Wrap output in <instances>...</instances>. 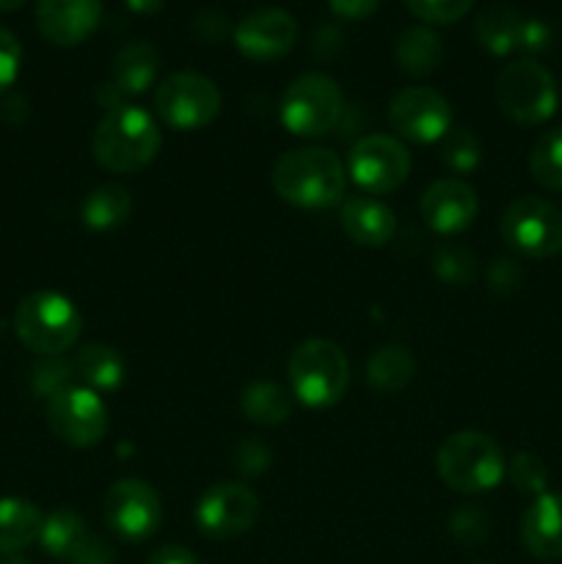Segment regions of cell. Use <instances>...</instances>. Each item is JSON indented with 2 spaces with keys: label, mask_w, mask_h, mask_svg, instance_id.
Masks as SVG:
<instances>
[{
  "label": "cell",
  "mask_w": 562,
  "mask_h": 564,
  "mask_svg": "<svg viewBox=\"0 0 562 564\" xmlns=\"http://www.w3.org/2000/svg\"><path fill=\"white\" fill-rule=\"evenodd\" d=\"M441 160L446 163V169L457 171V174H468L479 165L483 160V147H479V138L474 135L468 127H455L441 138Z\"/></svg>",
  "instance_id": "cell-30"
},
{
  "label": "cell",
  "mask_w": 562,
  "mask_h": 564,
  "mask_svg": "<svg viewBox=\"0 0 562 564\" xmlns=\"http://www.w3.org/2000/svg\"><path fill=\"white\" fill-rule=\"evenodd\" d=\"M102 516L110 532L127 543H143L163 523V505L158 490L136 477L119 479L108 488L102 501Z\"/></svg>",
  "instance_id": "cell-11"
},
{
  "label": "cell",
  "mask_w": 562,
  "mask_h": 564,
  "mask_svg": "<svg viewBox=\"0 0 562 564\" xmlns=\"http://www.w3.org/2000/svg\"><path fill=\"white\" fill-rule=\"evenodd\" d=\"M88 527L77 512L72 510H55L44 518L42 534H39V543H42L44 554L55 556V560H72V554L77 551V545L86 540Z\"/></svg>",
  "instance_id": "cell-28"
},
{
  "label": "cell",
  "mask_w": 562,
  "mask_h": 564,
  "mask_svg": "<svg viewBox=\"0 0 562 564\" xmlns=\"http://www.w3.org/2000/svg\"><path fill=\"white\" fill-rule=\"evenodd\" d=\"M132 213V198L130 191L116 182H105L97 185L86 198H83L80 218L88 229L94 231H110L119 229Z\"/></svg>",
  "instance_id": "cell-25"
},
{
  "label": "cell",
  "mask_w": 562,
  "mask_h": 564,
  "mask_svg": "<svg viewBox=\"0 0 562 564\" xmlns=\"http://www.w3.org/2000/svg\"><path fill=\"white\" fill-rule=\"evenodd\" d=\"M14 330L17 339L36 356H61L80 339L83 314L61 292L36 290L17 306Z\"/></svg>",
  "instance_id": "cell-4"
},
{
  "label": "cell",
  "mask_w": 562,
  "mask_h": 564,
  "mask_svg": "<svg viewBox=\"0 0 562 564\" xmlns=\"http://www.w3.org/2000/svg\"><path fill=\"white\" fill-rule=\"evenodd\" d=\"M160 69L158 50L149 42H127L125 47L116 53L114 64H110V80L102 83L99 88V99L116 108L125 97H136L143 94L154 83Z\"/></svg>",
  "instance_id": "cell-18"
},
{
  "label": "cell",
  "mask_w": 562,
  "mask_h": 564,
  "mask_svg": "<svg viewBox=\"0 0 562 564\" xmlns=\"http://www.w3.org/2000/svg\"><path fill=\"white\" fill-rule=\"evenodd\" d=\"M532 180L545 191H562V127L543 132L529 154Z\"/></svg>",
  "instance_id": "cell-29"
},
{
  "label": "cell",
  "mask_w": 562,
  "mask_h": 564,
  "mask_svg": "<svg viewBox=\"0 0 562 564\" xmlns=\"http://www.w3.org/2000/svg\"><path fill=\"white\" fill-rule=\"evenodd\" d=\"M44 516L28 499L6 496L0 499V556L22 554L42 534Z\"/></svg>",
  "instance_id": "cell-21"
},
{
  "label": "cell",
  "mask_w": 562,
  "mask_h": 564,
  "mask_svg": "<svg viewBox=\"0 0 562 564\" xmlns=\"http://www.w3.org/2000/svg\"><path fill=\"white\" fill-rule=\"evenodd\" d=\"M193 33L204 42H220L229 33V20L215 9H202L193 17Z\"/></svg>",
  "instance_id": "cell-40"
},
{
  "label": "cell",
  "mask_w": 562,
  "mask_h": 564,
  "mask_svg": "<svg viewBox=\"0 0 562 564\" xmlns=\"http://www.w3.org/2000/svg\"><path fill=\"white\" fill-rule=\"evenodd\" d=\"M147 564H198V560L185 545H160L158 551H152Z\"/></svg>",
  "instance_id": "cell-43"
},
{
  "label": "cell",
  "mask_w": 562,
  "mask_h": 564,
  "mask_svg": "<svg viewBox=\"0 0 562 564\" xmlns=\"http://www.w3.org/2000/svg\"><path fill=\"white\" fill-rule=\"evenodd\" d=\"M72 364H75V375L86 383V389L97 391V394L116 391L125 383V358L108 345H86Z\"/></svg>",
  "instance_id": "cell-24"
},
{
  "label": "cell",
  "mask_w": 562,
  "mask_h": 564,
  "mask_svg": "<svg viewBox=\"0 0 562 564\" xmlns=\"http://www.w3.org/2000/svg\"><path fill=\"white\" fill-rule=\"evenodd\" d=\"M22 64V44L9 28L0 25V94L14 86Z\"/></svg>",
  "instance_id": "cell-36"
},
{
  "label": "cell",
  "mask_w": 562,
  "mask_h": 564,
  "mask_svg": "<svg viewBox=\"0 0 562 564\" xmlns=\"http://www.w3.org/2000/svg\"><path fill=\"white\" fill-rule=\"evenodd\" d=\"M488 286L496 292V295H510V292L521 290L523 284V268L516 262V259H494L488 268Z\"/></svg>",
  "instance_id": "cell-37"
},
{
  "label": "cell",
  "mask_w": 562,
  "mask_h": 564,
  "mask_svg": "<svg viewBox=\"0 0 562 564\" xmlns=\"http://www.w3.org/2000/svg\"><path fill=\"white\" fill-rule=\"evenodd\" d=\"M347 174L369 196H383L406 185L411 152L391 135H364L347 154Z\"/></svg>",
  "instance_id": "cell-10"
},
{
  "label": "cell",
  "mask_w": 562,
  "mask_h": 564,
  "mask_svg": "<svg viewBox=\"0 0 562 564\" xmlns=\"http://www.w3.org/2000/svg\"><path fill=\"white\" fill-rule=\"evenodd\" d=\"M345 99L334 77L323 72H309L295 77L281 94L279 119L292 135L323 138L339 124Z\"/></svg>",
  "instance_id": "cell-6"
},
{
  "label": "cell",
  "mask_w": 562,
  "mask_h": 564,
  "mask_svg": "<svg viewBox=\"0 0 562 564\" xmlns=\"http://www.w3.org/2000/svg\"><path fill=\"white\" fill-rule=\"evenodd\" d=\"M419 20L433 22V25H450L466 17L477 0H402Z\"/></svg>",
  "instance_id": "cell-34"
},
{
  "label": "cell",
  "mask_w": 562,
  "mask_h": 564,
  "mask_svg": "<svg viewBox=\"0 0 562 564\" xmlns=\"http://www.w3.org/2000/svg\"><path fill=\"white\" fill-rule=\"evenodd\" d=\"M158 116L180 132L202 130L220 113V91L198 72H174L154 91Z\"/></svg>",
  "instance_id": "cell-9"
},
{
  "label": "cell",
  "mask_w": 562,
  "mask_h": 564,
  "mask_svg": "<svg viewBox=\"0 0 562 564\" xmlns=\"http://www.w3.org/2000/svg\"><path fill=\"white\" fill-rule=\"evenodd\" d=\"M114 562H116L114 545L94 532L86 534V540L77 545V551L69 560V564H114Z\"/></svg>",
  "instance_id": "cell-39"
},
{
  "label": "cell",
  "mask_w": 562,
  "mask_h": 564,
  "mask_svg": "<svg viewBox=\"0 0 562 564\" xmlns=\"http://www.w3.org/2000/svg\"><path fill=\"white\" fill-rule=\"evenodd\" d=\"M435 468L446 488L463 496H477L494 490L501 482L507 474V460L501 446L490 435L463 430L439 446Z\"/></svg>",
  "instance_id": "cell-3"
},
{
  "label": "cell",
  "mask_w": 562,
  "mask_h": 564,
  "mask_svg": "<svg viewBox=\"0 0 562 564\" xmlns=\"http://www.w3.org/2000/svg\"><path fill=\"white\" fill-rule=\"evenodd\" d=\"M501 237L527 259H551L562 251V209L540 196H521L501 215Z\"/></svg>",
  "instance_id": "cell-8"
},
{
  "label": "cell",
  "mask_w": 562,
  "mask_h": 564,
  "mask_svg": "<svg viewBox=\"0 0 562 564\" xmlns=\"http://www.w3.org/2000/svg\"><path fill=\"white\" fill-rule=\"evenodd\" d=\"M389 124L413 143H435L452 130V105L430 86H408L391 99Z\"/></svg>",
  "instance_id": "cell-14"
},
{
  "label": "cell",
  "mask_w": 562,
  "mask_h": 564,
  "mask_svg": "<svg viewBox=\"0 0 562 564\" xmlns=\"http://www.w3.org/2000/svg\"><path fill=\"white\" fill-rule=\"evenodd\" d=\"M479 213V198L463 180H439L424 191L422 218L435 235H461L474 224Z\"/></svg>",
  "instance_id": "cell-17"
},
{
  "label": "cell",
  "mask_w": 562,
  "mask_h": 564,
  "mask_svg": "<svg viewBox=\"0 0 562 564\" xmlns=\"http://www.w3.org/2000/svg\"><path fill=\"white\" fill-rule=\"evenodd\" d=\"M556 83L534 58H518L496 77V105L516 124H543L556 110Z\"/></svg>",
  "instance_id": "cell-7"
},
{
  "label": "cell",
  "mask_w": 562,
  "mask_h": 564,
  "mask_svg": "<svg viewBox=\"0 0 562 564\" xmlns=\"http://www.w3.org/2000/svg\"><path fill=\"white\" fill-rule=\"evenodd\" d=\"M125 6L136 14H158L165 6V0H125Z\"/></svg>",
  "instance_id": "cell-44"
},
{
  "label": "cell",
  "mask_w": 562,
  "mask_h": 564,
  "mask_svg": "<svg viewBox=\"0 0 562 564\" xmlns=\"http://www.w3.org/2000/svg\"><path fill=\"white\" fill-rule=\"evenodd\" d=\"M163 135L141 105H116L99 119L91 138L94 160L110 174H136L158 158Z\"/></svg>",
  "instance_id": "cell-2"
},
{
  "label": "cell",
  "mask_w": 562,
  "mask_h": 564,
  "mask_svg": "<svg viewBox=\"0 0 562 564\" xmlns=\"http://www.w3.org/2000/svg\"><path fill=\"white\" fill-rule=\"evenodd\" d=\"M523 17L507 3L485 6L474 22V36L490 55H510L521 42Z\"/></svg>",
  "instance_id": "cell-23"
},
{
  "label": "cell",
  "mask_w": 562,
  "mask_h": 564,
  "mask_svg": "<svg viewBox=\"0 0 562 564\" xmlns=\"http://www.w3.org/2000/svg\"><path fill=\"white\" fill-rule=\"evenodd\" d=\"M0 564H28V560L22 554H6L3 560H0Z\"/></svg>",
  "instance_id": "cell-46"
},
{
  "label": "cell",
  "mask_w": 562,
  "mask_h": 564,
  "mask_svg": "<svg viewBox=\"0 0 562 564\" xmlns=\"http://www.w3.org/2000/svg\"><path fill=\"white\" fill-rule=\"evenodd\" d=\"M235 47L251 61H275L290 53L298 42V22L279 6L251 11L231 31Z\"/></svg>",
  "instance_id": "cell-15"
},
{
  "label": "cell",
  "mask_w": 562,
  "mask_h": 564,
  "mask_svg": "<svg viewBox=\"0 0 562 564\" xmlns=\"http://www.w3.org/2000/svg\"><path fill=\"white\" fill-rule=\"evenodd\" d=\"M102 0H39L36 28L55 47H75L97 31Z\"/></svg>",
  "instance_id": "cell-16"
},
{
  "label": "cell",
  "mask_w": 562,
  "mask_h": 564,
  "mask_svg": "<svg viewBox=\"0 0 562 564\" xmlns=\"http://www.w3.org/2000/svg\"><path fill=\"white\" fill-rule=\"evenodd\" d=\"M328 6L342 20H364L378 11L380 0H328Z\"/></svg>",
  "instance_id": "cell-42"
},
{
  "label": "cell",
  "mask_w": 562,
  "mask_h": 564,
  "mask_svg": "<svg viewBox=\"0 0 562 564\" xmlns=\"http://www.w3.org/2000/svg\"><path fill=\"white\" fill-rule=\"evenodd\" d=\"M28 0H0V11H17L20 6H25Z\"/></svg>",
  "instance_id": "cell-45"
},
{
  "label": "cell",
  "mask_w": 562,
  "mask_h": 564,
  "mask_svg": "<svg viewBox=\"0 0 562 564\" xmlns=\"http://www.w3.org/2000/svg\"><path fill=\"white\" fill-rule=\"evenodd\" d=\"M395 58L402 72L413 77H424L435 72L444 61V42L428 25H411L397 36Z\"/></svg>",
  "instance_id": "cell-22"
},
{
  "label": "cell",
  "mask_w": 562,
  "mask_h": 564,
  "mask_svg": "<svg viewBox=\"0 0 562 564\" xmlns=\"http://www.w3.org/2000/svg\"><path fill=\"white\" fill-rule=\"evenodd\" d=\"M433 270L439 273V279H444L446 284H468L477 273V264L468 248L463 246H441L433 257Z\"/></svg>",
  "instance_id": "cell-32"
},
{
  "label": "cell",
  "mask_w": 562,
  "mask_h": 564,
  "mask_svg": "<svg viewBox=\"0 0 562 564\" xmlns=\"http://www.w3.org/2000/svg\"><path fill=\"white\" fill-rule=\"evenodd\" d=\"M417 375V358L402 345H383L369 356L367 380L380 394H397Z\"/></svg>",
  "instance_id": "cell-26"
},
{
  "label": "cell",
  "mask_w": 562,
  "mask_h": 564,
  "mask_svg": "<svg viewBox=\"0 0 562 564\" xmlns=\"http://www.w3.org/2000/svg\"><path fill=\"white\" fill-rule=\"evenodd\" d=\"M196 527L209 540H235L259 518V496L242 482H218L196 501Z\"/></svg>",
  "instance_id": "cell-12"
},
{
  "label": "cell",
  "mask_w": 562,
  "mask_h": 564,
  "mask_svg": "<svg viewBox=\"0 0 562 564\" xmlns=\"http://www.w3.org/2000/svg\"><path fill=\"white\" fill-rule=\"evenodd\" d=\"M342 229L356 246L380 248L395 237L397 218L378 198L353 196L342 204Z\"/></svg>",
  "instance_id": "cell-20"
},
{
  "label": "cell",
  "mask_w": 562,
  "mask_h": 564,
  "mask_svg": "<svg viewBox=\"0 0 562 564\" xmlns=\"http://www.w3.org/2000/svg\"><path fill=\"white\" fill-rule=\"evenodd\" d=\"M75 364L66 361V358L61 356H44V361H39L36 367H33V375H31V386L33 391H36V397H47V400H53L55 394H61V391L72 389V380H75Z\"/></svg>",
  "instance_id": "cell-31"
},
{
  "label": "cell",
  "mask_w": 562,
  "mask_h": 564,
  "mask_svg": "<svg viewBox=\"0 0 562 564\" xmlns=\"http://www.w3.org/2000/svg\"><path fill=\"white\" fill-rule=\"evenodd\" d=\"M450 532L457 543L477 545L490 534V518L479 507H461V510L452 512Z\"/></svg>",
  "instance_id": "cell-35"
},
{
  "label": "cell",
  "mask_w": 562,
  "mask_h": 564,
  "mask_svg": "<svg viewBox=\"0 0 562 564\" xmlns=\"http://www.w3.org/2000/svg\"><path fill=\"white\" fill-rule=\"evenodd\" d=\"M273 191L301 209H328L342 202L347 171L339 154L323 147H301L281 154L273 165Z\"/></svg>",
  "instance_id": "cell-1"
},
{
  "label": "cell",
  "mask_w": 562,
  "mask_h": 564,
  "mask_svg": "<svg viewBox=\"0 0 562 564\" xmlns=\"http://www.w3.org/2000/svg\"><path fill=\"white\" fill-rule=\"evenodd\" d=\"M235 463L246 474L264 471V468H268V463H270L268 446L259 444V441H242V444L237 446V460Z\"/></svg>",
  "instance_id": "cell-41"
},
{
  "label": "cell",
  "mask_w": 562,
  "mask_h": 564,
  "mask_svg": "<svg viewBox=\"0 0 562 564\" xmlns=\"http://www.w3.org/2000/svg\"><path fill=\"white\" fill-rule=\"evenodd\" d=\"M554 42V31H551L549 22L538 20V17H529L521 25V42H518V50L529 55H540L551 47Z\"/></svg>",
  "instance_id": "cell-38"
},
{
  "label": "cell",
  "mask_w": 562,
  "mask_h": 564,
  "mask_svg": "<svg viewBox=\"0 0 562 564\" xmlns=\"http://www.w3.org/2000/svg\"><path fill=\"white\" fill-rule=\"evenodd\" d=\"M521 543L543 562L562 560V494H540L521 518Z\"/></svg>",
  "instance_id": "cell-19"
},
{
  "label": "cell",
  "mask_w": 562,
  "mask_h": 564,
  "mask_svg": "<svg viewBox=\"0 0 562 564\" xmlns=\"http://www.w3.org/2000/svg\"><path fill=\"white\" fill-rule=\"evenodd\" d=\"M240 408L251 422L262 424V427H275L292 416V397L273 380H257V383L246 386Z\"/></svg>",
  "instance_id": "cell-27"
},
{
  "label": "cell",
  "mask_w": 562,
  "mask_h": 564,
  "mask_svg": "<svg viewBox=\"0 0 562 564\" xmlns=\"http://www.w3.org/2000/svg\"><path fill=\"white\" fill-rule=\"evenodd\" d=\"M47 424L58 441L69 446H94L108 433V408L97 391L72 386L47 400Z\"/></svg>",
  "instance_id": "cell-13"
},
{
  "label": "cell",
  "mask_w": 562,
  "mask_h": 564,
  "mask_svg": "<svg viewBox=\"0 0 562 564\" xmlns=\"http://www.w3.org/2000/svg\"><path fill=\"white\" fill-rule=\"evenodd\" d=\"M507 474H510L512 485H516L521 494H529L538 499L540 494H545V485H549V468L532 452H518L512 457V463L507 466Z\"/></svg>",
  "instance_id": "cell-33"
},
{
  "label": "cell",
  "mask_w": 562,
  "mask_h": 564,
  "mask_svg": "<svg viewBox=\"0 0 562 564\" xmlns=\"http://www.w3.org/2000/svg\"><path fill=\"white\" fill-rule=\"evenodd\" d=\"M292 394L306 408H331L345 397L350 383V361L345 350L331 339H306L292 350L290 364Z\"/></svg>",
  "instance_id": "cell-5"
}]
</instances>
